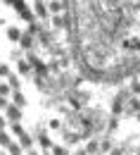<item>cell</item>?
<instances>
[{"mask_svg": "<svg viewBox=\"0 0 140 155\" xmlns=\"http://www.w3.org/2000/svg\"><path fill=\"white\" fill-rule=\"evenodd\" d=\"M5 112H7V117H10L12 122H19V117H21L19 105H7V107H5Z\"/></svg>", "mask_w": 140, "mask_h": 155, "instance_id": "obj_1", "label": "cell"}, {"mask_svg": "<svg viewBox=\"0 0 140 155\" xmlns=\"http://www.w3.org/2000/svg\"><path fill=\"white\" fill-rule=\"evenodd\" d=\"M12 98H14V103H17V105H26V98H24V93H19V91H14V93H12Z\"/></svg>", "mask_w": 140, "mask_h": 155, "instance_id": "obj_2", "label": "cell"}, {"mask_svg": "<svg viewBox=\"0 0 140 155\" xmlns=\"http://www.w3.org/2000/svg\"><path fill=\"white\" fill-rule=\"evenodd\" d=\"M12 131H14V134L19 136V138H21V136H24V134H26V131H24V127H21L19 122H12Z\"/></svg>", "mask_w": 140, "mask_h": 155, "instance_id": "obj_3", "label": "cell"}, {"mask_svg": "<svg viewBox=\"0 0 140 155\" xmlns=\"http://www.w3.org/2000/svg\"><path fill=\"white\" fill-rule=\"evenodd\" d=\"M7 153H10V155H21V146H17V143H10V146H7Z\"/></svg>", "mask_w": 140, "mask_h": 155, "instance_id": "obj_4", "label": "cell"}, {"mask_svg": "<svg viewBox=\"0 0 140 155\" xmlns=\"http://www.w3.org/2000/svg\"><path fill=\"white\" fill-rule=\"evenodd\" d=\"M7 36L12 41H19L21 38V34H19V29H7Z\"/></svg>", "mask_w": 140, "mask_h": 155, "instance_id": "obj_5", "label": "cell"}, {"mask_svg": "<svg viewBox=\"0 0 140 155\" xmlns=\"http://www.w3.org/2000/svg\"><path fill=\"white\" fill-rule=\"evenodd\" d=\"M36 12H38V17H48V7H45L43 2H38V5H36Z\"/></svg>", "mask_w": 140, "mask_h": 155, "instance_id": "obj_6", "label": "cell"}, {"mask_svg": "<svg viewBox=\"0 0 140 155\" xmlns=\"http://www.w3.org/2000/svg\"><path fill=\"white\" fill-rule=\"evenodd\" d=\"M10 143H12V141H10V136L0 129V146H10Z\"/></svg>", "mask_w": 140, "mask_h": 155, "instance_id": "obj_7", "label": "cell"}, {"mask_svg": "<svg viewBox=\"0 0 140 155\" xmlns=\"http://www.w3.org/2000/svg\"><path fill=\"white\" fill-rule=\"evenodd\" d=\"M7 81H10V86H12V88H19V79L14 77V74H7Z\"/></svg>", "mask_w": 140, "mask_h": 155, "instance_id": "obj_8", "label": "cell"}, {"mask_svg": "<svg viewBox=\"0 0 140 155\" xmlns=\"http://www.w3.org/2000/svg\"><path fill=\"white\" fill-rule=\"evenodd\" d=\"M31 143H33V141H31V136H29V134L21 136V146H24V148H31Z\"/></svg>", "mask_w": 140, "mask_h": 155, "instance_id": "obj_9", "label": "cell"}, {"mask_svg": "<svg viewBox=\"0 0 140 155\" xmlns=\"http://www.w3.org/2000/svg\"><path fill=\"white\" fill-rule=\"evenodd\" d=\"M38 141H40V146H43V148H50V146H52V143H50V138H48L45 134H40Z\"/></svg>", "mask_w": 140, "mask_h": 155, "instance_id": "obj_10", "label": "cell"}, {"mask_svg": "<svg viewBox=\"0 0 140 155\" xmlns=\"http://www.w3.org/2000/svg\"><path fill=\"white\" fill-rule=\"evenodd\" d=\"M19 72L21 74H29V72H31V64H29V62H19Z\"/></svg>", "mask_w": 140, "mask_h": 155, "instance_id": "obj_11", "label": "cell"}, {"mask_svg": "<svg viewBox=\"0 0 140 155\" xmlns=\"http://www.w3.org/2000/svg\"><path fill=\"white\" fill-rule=\"evenodd\" d=\"M10 91H12V88H7V84H0V96H10Z\"/></svg>", "mask_w": 140, "mask_h": 155, "instance_id": "obj_12", "label": "cell"}, {"mask_svg": "<svg viewBox=\"0 0 140 155\" xmlns=\"http://www.w3.org/2000/svg\"><path fill=\"white\" fill-rule=\"evenodd\" d=\"M21 45H24V48H29V45H31V38H29V36H21Z\"/></svg>", "mask_w": 140, "mask_h": 155, "instance_id": "obj_13", "label": "cell"}, {"mask_svg": "<svg viewBox=\"0 0 140 155\" xmlns=\"http://www.w3.org/2000/svg\"><path fill=\"white\" fill-rule=\"evenodd\" d=\"M10 74V69H7V64H0V77H7Z\"/></svg>", "mask_w": 140, "mask_h": 155, "instance_id": "obj_14", "label": "cell"}, {"mask_svg": "<svg viewBox=\"0 0 140 155\" xmlns=\"http://www.w3.org/2000/svg\"><path fill=\"white\" fill-rule=\"evenodd\" d=\"M7 105H10V103H7V98H5V96H0V110H5Z\"/></svg>", "mask_w": 140, "mask_h": 155, "instance_id": "obj_15", "label": "cell"}, {"mask_svg": "<svg viewBox=\"0 0 140 155\" xmlns=\"http://www.w3.org/2000/svg\"><path fill=\"white\" fill-rule=\"evenodd\" d=\"M55 155H67V150L64 148H55Z\"/></svg>", "mask_w": 140, "mask_h": 155, "instance_id": "obj_16", "label": "cell"}, {"mask_svg": "<svg viewBox=\"0 0 140 155\" xmlns=\"http://www.w3.org/2000/svg\"><path fill=\"white\" fill-rule=\"evenodd\" d=\"M0 129H5V119L2 117H0Z\"/></svg>", "mask_w": 140, "mask_h": 155, "instance_id": "obj_17", "label": "cell"}, {"mask_svg": "<svg viewBox=\"0 0 140 155\" xmlns=\"http://www.w3.org/2000/svg\"><path fill=\"white\" fill-rule=\"evenodd\" d=\"M29 155H36V153H29Z\"/></svg>", "mask_w": 140, "mask_h": 155, "instance_id": "obj_18", "label": "cell"}, {"mask_svg": "<svg viewBox=\"0 0 140 155\" xmlns=\"http://www.w3.org/2000/svg\"><path fill=\"white\" fill-rule=\"evenodd\" d=\"M45 155H50V153H45Z\"/></svg>", "mask_w": 140, "mask_h": 155, "instance_id": "obj_19", "label": "cell"}]
</instances>
